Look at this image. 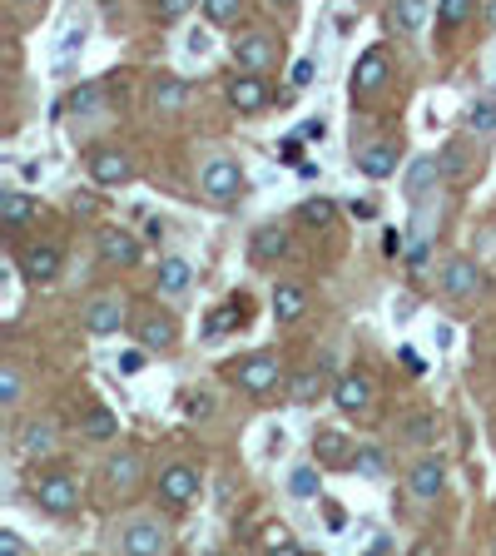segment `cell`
Returning a JSON list of instances; mask_svg holds the SVG:
<instances>
[{"mask_svg": "<svg viewBox=\"0 0 496 556\" xmlns=\"http://www.w3.org/2000/svg\"><path fill=\"white\" fill-rule=\"evenodd\" d=\"M95 244H100V264L105 269H134L139 264V239L129 229H100Z\"/></svg>", "mask_w": 496, "mask_h": 556, "instance_id": "obj_13", "label": "cell"}, {"mask_svg": "<svg viewBox=\"0 0 496 556\" xmlns=\"http://www.w3.org/2000/svg\"><path fill=\"white\" fill-rule=\"evenodd\" d=\"M204 15H209L214 25H234V20L244 15V0H204Z\"/></svg>", "mask_w": 496, "mask_h": 556, "instance_id": "obj_39", "label": "cell"}, {"mask_svg": "<svg viewBox=\"0 0 496 556\" xmlns=\"http://www.w3.org/2000/svg\"><path fill=\"white\" fill-rule=\"evenodd\" d=\"M244 169H239V159H229V154H209L204 159V169H199V194L209 199V204H219V209H229V204H239L244 199Z\"/></svg>", "mask_w": 496, "mask_h": 556, "instance_id": "obj_2", "label": "cell"}, {"mask_svg": "<svg viewBox=\"0 0 496 556\" xmlns=\"http://www.w3.org/2000/svg\"><path fill=\"white\" fill-rule=\"evenodd\" d=\"M358 169H363L368 179H387V174H397V149H392V144H368V149L358 154Z\"/></svg>", "mask_w": 496, "mask_h": 556, "instance_id": "obj_27", "label": "cell"}, {"mask_svg": "<svg viewBox=\"0 0 496 556\" xmlns=\"http://www.w3.org/2000/svg\"><path fill=\"white\" fill-rule=\"evenodd\" d=\"M387 25H392L397 35H417V30L427 25V0H392V5H387Z\"/></svg>", "mask_w": 496, "mask_h": 556, "instance_id": "obj_22", "label": "cell"}, {"mask_svg": "<svg viewBox=\"0 0 496 556\" xmlns=\"http://www.w3.org/2000/svg\"><path fill=\"white\" fill-rule=\"evenodd\" d=\"M293 85H298V90L313 85V60H298V65H293Z\"/></svg>", "mask_w": 496, "mask_h": 556, "instance_id": "obj_44", "label": "cell"}, {"mask_svg": "<svg viewBox=\"0 0 496 556\" xmlns=\"http://www.w3.org/2000/svg\"><path fill=\"white\" fill-rule=\"evenodd\" d=\"M437 159H442V179H462V174L472 169V154H467V149H462L457 139H452V144H447V149H442Z\"/></svg>", "mask_w": 496, "mask_h": 556, "instance_id": "obj_36", "label": "cell"}, {"mask_svg": "<svg viewBox=\"0 0 496 556\" xmlns=\"http://www.w3.org/2000/svg\"><path fill=\"white\" fill-rule=\"evenodd\" d=\"M149 105H154V115H179V110L189 105V85H184L179 75H159V80L149 85Z\"/></svg>", "mask_w": 496, "mask_h": 556, "instance_id": "obj_19", "label": "cell"}, {"mask_svg": "<svg viewBox=\"0 0 496 556\" xmlns=\"http://www.w3.org/2000/svg\"><path fill=\"white\" fill-rule=\"evenodd\" d=\"M248 249H253V259H258V264H278V259L288 254V229H278V224H263V229H253Z\"/></svg>", "mask_w": 496, "mask_h": 556, "instance_id": "obj_21", "label": "cell"}, {"mask_svg": "<svg viewBox=\"0 0 496 556\" xmlns=\"http://www.w3.org/2000/svg\"><path fill=\"white\" fill-rule=\"evenodd\" d=\"M258 547L263 552H298V537H293V527H283V522H263L258 527Z\"/></svg>", "mask_w": 496, "mask_h": 556, "instance_id": "obj_30", "label": "cell"}, {"mask_svg": "<svg viewBox=\"0 0 496 556\" xmlns=\"http://www.w3.org/2000/svg\"><path fill=\"white\" fill-rule=\"evenodd\" d=\"M90 179H95L100 189H120V184L134 179V159H129L124 149H115V144H105V149L90 154Z\"/></svg>", "mask_w": 496, "mask_h": 556, "instance_id": "obj_12", "label": "cell"}, {"mask_svg": "<svg viewBox=\"0 0 496 556\" xmlns=\"http://www.w3.org/2000/svg\"><path fill=\"white\" fill-rule=\"evenodd\" d=\"M313 457H318V467L353 462V437H348L343 427H318V432H313Z\"/></svg>", "mask_w": 496, "mask_h": 556, "instance_id": "obj_17", "label": "cell"}, {"mask_svg": "<svg viewBox=\"0 0 496 556\" xmlns=\"http://www.w3.org/2000/svg\"><path fill=\"white\" fill-rule=\"evenodd\" d=\"M199 487H204L199 467H189V462H169V467H159V497H164L169 507H189V502L199 497Z\"/></svg>", "mask_w": 496, "mask_h": 556, "instance_id": "obj_8", "label": "cell"}, {"mask_svg": "<svg viewBox=\"0 0 496 556\" xmlns=\"http://www.w3.org/2000/svg\"><path fill=\"white\" fill-rule=\"evenodd\" d=\"M353 472L368 477V482L387 477V452L382 447H353Z\"/></svg>", "mask_w": 496, "mask_h": 556, "instance_id": "obj_33", "label": "cell"}, {"mask_svg": "<svg viewBox=\"0 0 496 556\" xmlns=\"http://www.w3.org/2000/svg\"><path fill=\"white\" fill-rule=\"evenodd\" d=\"M323 393H328V378H323L318 368H308V373H293V378H288V398H293V403H318Z\"/></svg>", "mask_w": 496, "mask_h": 556, "instance_id": "obj_29", "label": "cell"}, {"mask_svg": "<svg viewBox=\"0 0 496 556\" xmlns=\"http://www.w3.org/2000/svg\"><path fill=\"white\" fill-rule=\"evenodd\" d=\"M209 413H214L209 393H184V417H209Z\"/></svg>", "mask_w": 496, "mask_h": 556, "instance_id": "obj_40", "label": "cell"}, {"mask_svg": "<svg viewBox=\"0 0 496 556\" xmlns=\"http://www.w3.org/2000/svg\"><path fill=\"white\" fill-rule=\"evenodd\" d=\"M30 497H35L40 512H50V517H60V522L80 512V482H75L65 467H45V472H35Z\"/></svg>", "mask_w": 496, "mask_h": 556, "instance_id": "obj_1", "label": "cell"}, {"mask_svg": "<svg viewBox=\"0 0 496 556\" xmlns=\"http://www.w3.org/2000/svg\"><path fill=\"white\" fill-rule=\"evenodd\" d=\"M229 378L244 388L248 398H268L278 383H283V363L273 353H248L239 363H229Z\"/></svg>", "mask_w": 496, "mask_h": 556, "instance_id": "obj_3", "label": "cell"}, {"mask_svg": "<svg viewBox=\"0 0 496 556\" xmlns=\"http://www.w3.org/2000/svg\"><path fill=\"white\" fill-rule=\"evenodd\" d=\"M184 10H189V0H154V15H159L164 25H169V20H179Z\"/></svg>", "mask_w": 496, "mask_h": 556, "instance_id": "obj_41", "label": "cell"}, {"mask_svg": "<svg viewBox=\"0 0 496 556\" xmlns=\"http://www.w3.org/2000/svg\"><path fill=\"white\" fill-rule=\"evenodd\" d=\"M30 219H35V199L25 189H5L0 194V224L5 229H25Z\"/></svg>", "mask_w": 496, "mask_h": 556, "instance_id": "obj_24", "label": "cell"}, {"mask_svg": "<svg viewBox=\"0 0 496 556\" xmlns=\"http://www.w3.org/2000/svg\"><path fill=\"white\" fill-rule=\"evenodd\" d=\"M15 5H45V0H15Z\"/></svg>", "mask_w": 496, "mask_h": 556, "instance_id": "obj_47", "label": "cell"}, {"mask_svg": "<svg viewBox=\"0 0 496 556\" xmlns=\"http://www.w3.org/2000/svg\"><path fill=\"white\" fill-rule=\"evenodd\" d=\"M407 487H412L417 502H437V497L447 492V467H442V457H422V462L407 472Z\"/></svg>", "mask_w": 496, "mask_h": 556, "instance_id": "obj_15", "label": "cell"}, {"mask_svg": "<svg viewBox=\"0 0 496 556\" xmlns=\"http://www.w3.org/2000/svg\"><path fill=\"white\" fill-rule=\"evenodd\" d=\"M303 313H308V293L298 283H278L273 288V318L278 323H298Z\"/></svg>", "mask_w": 496, "mask_h": 556, "instance_id": "obj_25", "label": "cell"}, {"mask_svg": "<svg viewBox=\"0 0 496 556\" xmlns=\"http://www.w3.org/2000/svg\"><path fill=\"white\" fill-rule=\"evenodd\" d=\"M333 403H338V413L363 417L372 408V378L368 373H343V378L333 383Z\"/></svg>", "mask_w": 496, "mask_h": 556, "instance_id": "obj_14", "label": "cell"}, {"mask_svg": "<svg viewBox=\"0 0 496 556\" xmlns=\"http://www.w3.org/2000/svg\"><path fill=\"white\" fill-rule=\"evenodd\" d=\"M234 65L239 70H253V75H268L278 65V40L273 30H244L234 35Z\"/></svg>", "mask_w": 496, "mask_h": 556, "instance_id": "obj_4", "label": "cell"}, {"mask_svg": "<svg viewBox=\"0 0 496 556\" xmlns=\"http://www.w3.org/2000/svg\"><path fill=\"white\" fill-rule=\"evenodd\" d=\"M333 219H338V209H333V199H323V194L298 204V224H308V229H328Z\"/></svg>", "mask_w": 496, "mask_h": 556, "instance_id": "obj_32", "label": "cell"}, {"mask_svg": "<svg viewBox=\"0 0 496 556\" xmlns=\"http://www.w3.org/2000/svg\"><path fill=\"white\" fill-rule=\"evenodd\" d=\"M55 452V427L50 422H30L25 432H20V457L25 462H40V457H50Z\"/></svg>", "mask_w": 496, "mask_h": 556, "instance_id": "obj_26", "label": "cell"}, {"mask_svg": "<svg viewBox=\"0 0 496 556\" xmlns=\"http://www.w3.org/2000/svg\"><path fill=\"white\" fill-rule=\"evenodd\" d=\"M0 556H25V537L20 532H0Z\"/></svg>", "mask_w": 496, "mask_h": 556, "instance_id": "obj_42", "label": "cell"}, {"mask_svg": "<svg viewBox=\"0 0 496 556\" xmlns=\"http://www.w3.org/2000/svg\"><path fill=\"white\" fill-rule=\"evenodd\" d=\"M15 264H20V274L30 278V283H55L60 269H65V254H60V244H25L20 254H15Z\"/></svg>", "mask_w": 496, "mask_h": 556, "instance_id": "obj_9", "label": "cell"}, {"mask_svg": "<svg viewBox=\"0 0 496 556\" xmlns=\"http://www.w3.org/2000/svg\"><path fill=\"white\" fill-rule=\"evenodd\" d=\"M139 472H144L139 452H120V457H110V462H105V487H110V492H120V497H129V492L139 487Z\"/></svg>", "mask_w": 496, "mask_h": 556, "instance_id": "obj_20", "label": "cell"}, {"mask_svg": "<svg viewBox=\"0 0 496 556\" xmlns=\"http://www.w3.org/2000/svg\"><path fill=\"white\" fill-rule=\"evenodd\" d=\"M124 323H129V303H124L120 293H100V298H90V303H85V328H90L95 338L120 333Z\"/></svg>", "mask_w": 496, "mask_h": 556, "instance_id": "obj_11", "label": "cell"}, {"mask_svg": "<svg viewBox=\"0 0 496 556\" xmlns=\"http://www.w3.org/2000/svg\"><path fill=\"white\" fill-rule=\"evenodd\" d=\"M402 437L412 442V447H427V442H437V417L432 413H412L402 422Z\"/></svg>", "mask_w": 496, "mask_h": 556, "instance_id": "obj_34", "label": "cell"}, {"mask_svg": "<svg viewBox=\"0 0 496 556\" xmlns=\"http://www.w3.org/2000/svg\"><path fill=\"white\" fill-rule=\"evenodd\" d=\"M467 135H496V100H477L472 110H467Z\"/></svg>", "mask_w": 496, "mask_h": 556, "instance_id": "obj_35", "label": "cell"}, {"mask_svg": "<svg viewBox=\"0 0 496 556\" xmlns=\"http://www.w3.org/2000/svg\"><path fill=\"white\" fill-rule=\"evenodd\" d=\"M387 80H392V55L377 45V50H368V55L358 60V70H353V100H372V95H382V90H387Z\"/></svg>", "mask_w": 496, "mask_h": 556, "instance_id": "obj_10", "label": "cell"}, {"mask_svg": "<svg viewBox=\"0 0 496 556\" xmlns=\"http://www.w3.org/2000/svg\"><path fill=\"white\" fill-rule=\"evenodd\" d=\"M323 512H328V527H333V532H338V527H343V522H348V517H343V507H338V502H328V507H323Z\"/></svg>", "mask_w": 496, "mask_h": 556, "instance_id": "obj_45", "label": "cell"}, {"mask_svg": "<svg viewBox=\"0 0 496 556\" xmlns=\"http://www.w3.org/2000/svg\"><path fill=\"white\" fill-rule=\"evenodd\" d=\"M154 283H159L164 298H179V293H189V283H194V264H189V259H164Z\"/></svg>", "mask_w": 496, "mask_h": 556, "instance_id": "obj_23", "label": "cell"}, {"mask_svg": "<svg viewBox=\"0 0 496 556\" xmlns=\"http://www.w3.org/2000/svg\"><path fill=\"white\" fill-rule=\"evenodd\" d=\"M134 338L144 353H169L179 343V323L164 308H144V313H134Z\"/></svg>", "mask_w": 496, "mask_h": 556, "instance_id": "obj_5", "label": "cell"}, {"mask_svg": "<svg viewBox=\"0 0 496 556\" xmlns=\"http://www.w3.org/2000/svg\"><path fill=\"white\" fill-rule=\"evenodd\" d=\"M437 184H442V159H427V154H417V159L407 164V204H422V199H432V194H437Z\"/></svg>", "mask_w": 496, "mask_h": 556, "instance_id": "obj_16", "label": "cell"}, {"mask_svg": "<svg viewBox=\"0 0 496 556\" xmlns=\"http://www.w3.org/2000/svg\"><path fill=\"white\" fill-rule=\"evenodd\" d=\"M353 5H368V0H353Z\"/></svg>", "mask_w": 496, "mask_h": 556, "instance_id": "obj_48", "label": "cell"}, {"mask_svg": "<svg viewBox=\"0 0 496 556\" xmlns=\"http://www.w3.org/2000/svg\"><path fill=\"white\" fill-rule=\"evenodd\" d=\"M80 432H85L90 442H110V437L120 432V417L110 413V408H90V413H85V422H80Z\"/></svg>", "mask_w": 496, "mask_h": 556, "instance_id": "obj_31", "label": "cell"}, {"mask_svg": "<svg viewBox=\"0 0 496 556\" xmlns=\"http://www.w3.org/2000/svg\"><path fill=\"white\" fill-rule=\"evenodd\" d=\"M229 105H234L239 115H258V110L268 105V85H263L253 70L234 75V80H229Z\"/></svg>", "mask_w": 496, "mask_h": 556, "instance_id": "obj_18", "label": "cell"}, {"mask_svg": "<svg viewBox=\"0 0 496 556\" xmlns=\"http://www.w3.org/2000/svg\"><path fill=\"white\" fill-rule=\"evenodd\" d=\"M169 547H174V537H169V527L154 522V517H134L120 532V552H129V556H164Z\"/></svg>", "mask_w": 496, "mask_h": 556, "instance_id": "obj_6", "label": "cell"}, {"mask_svg": "<svg viewBox=\"0 0 496 556\" xmlns=\"http://www.w3.org/2000/svg\"><path fill=\"white\" fill-rule=\"evenodd\" d=\"M288 492H293V497H318V467H313V462H298V467L288 472Z\"/></svg>", "mask_w": 496, "mask_h": 556, "instance_id": "obj_37", "label": "cell"}, {"mask_svg": "<svg viewBox=\"0 0 496 556\" xmlns=\"http://www.w3.org/2000/svg\"><path fill=\"white\" fill-rule=\"evenodd\" d=\"M487 25L496 30V0H487Z\"/></svg>", "mask_w": 496, "mask_h": 556, "instance_id": "obj_46", "label": "cell"}, {"mask_svg": "<svg viewBox=\"0 0 496 556\" xmlns=\"http://www.w3.org/2000/svg\"><path fill=\"white\" fill-rule=\"evenodd\" d=\"M467 15H472V0H437V25L442 30H457Z\"/></svg>", "mask_w": 496, "mask_h": 556, "instance_id": "obj_38", "label": "cell"}, {"mask_svg": "<svg viewBox=\"0 0 496 556\" xmlns=\"http://www.w3.org/2000/svg\"><path fill=\"white\" fill-rule=\"evenodd\" d=\"M80 45H85V25H80V30L70 25V30H65V40H60V60H65L70 50H80Z\"/></svg>", "mask_w": 496, "mask_h": 556, "instance_id": "obj_43", "label": "cell"}, {"mask_svg": "<svg viewBox=\"0 0 496 556\" xmlns=\"http://www.w3.org/2000/svg\"><path fill=\"white\" fill-rule=\"evenodd\" d=\"M482 288H487V274H482V264L477 259H447V269H442V293L447 298H457V303H472V298H482Z\"/></svg>", "mask_w": 496, "mask_h": 556, "instance_id": "obj_7", "label": "cell"}, {"mask_svg": "<svg viewBox=\"0 0 496 556\" xmlns=\"http://www.w3.org/2000/svg\"><path fill=\"white\" fill-rule=\"evenodd\" d=\"M20 403H25V373H20L15 358H5V363H0V408L10 413V408H20Z\"/></svg>", "mask_w": 496, "mask_h": 556, "instance_id": "obj_28", "label": "cell"}]
</instances>
